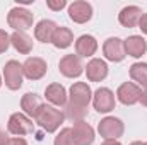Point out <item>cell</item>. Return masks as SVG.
Returning a JSON list of instances; mask_svg holds the SVG:
<instances>
[{"label": "cell", "mask_w": 147, "mask_h": 145, "mask_svg": "<svg viewBox=\"0 0 147 145\" xmlns=\"http://www.w3.org/2000/svg\"><path fill=\"white\" fill-rule=\"evenodd\" d=\"M130 77L132 80L137 82V85L140 89L147 91V63H142V62H137L130 67Z\"/></svg>", "instance_id": "obj_23"}, {"label": "cell", "mask_w": 147, "mask_h": 145, "mask_svg": "<svg viewBox=\"0 0 147 145\" xmlns=\"http://www.w3.org/2000/svg\"><path fill=\"white\" fill-rule=\"evenodd\" d=\"M9 46H10V36H9L3 29H0V53L7 51Z\"/></svg>", "instance_id": "obj_25"}, {"label": "cell", "mask_w": 147, "mask_h": 145, "mask_svg": "<svg viewBox=\"0 0 147 145\" xmlns=\"http://www.w3.org/2000/svg\"><path fill=\"white\" fill-rule=\"evenodd\" d=\"M7 145H28V142L22 137H14V138H9V144Z\"/></svg>", "instance_id": "obj_27"}, {"label": "cell", "mask_w": 147, "mask_h": 145, "mask_svg": "<svg viewBox=\"0 0 147 145\" xmlns=\"http://www.w3.org/2000/svg\"><path fill=\"white\" fill-rule=\"evenodd\" d=\"M33 21H34V15L24 7H12L9 10V15H7V24L14 31L24 33L26 29L33 28Z\"/></svg>", "instance_id": "obj_3"}, {"label": "cell", "mask_w": 147, "mask_h": 145, "mask_svg": "<svg viewBox=\"0 0 147 145\" xmlns=\"http://www.w3.org/2000/svg\"><path fill=\"white\" fill-rule=\"evenodd\" d=\"M144 145H147V142H146V144H144Z\"/></svg>", "instance_id": "obj_34"}, {"label": "cell", "mask_w": 147, "mask_h": 145, "mask_svg": "<svg viewBox=\"0 0 147 145\" xmlns=\"http://www.w3.org/2000/svg\"><path fill=\"white\" fill-rule=\"evenodd\" d=\"M125 44V53L134 58H140L147 51V41L142 36H130L123 41Z\"/></svg>", "instance_id": "obj_18"}, {"label": "cell", "mask_w": 147, "mask_h": 145, "mask_svg": "<svg viewBox=\"0 0 147 145\" xmlns=\"http://www.w3.org/2000/svg\"><path fill=\"white\" fill-rule=\"evenodd\" d=\"M96 51H98V41H96L94 36L82 34L80 38H77V41H75V53H77V56L89 58Z\"/></svg>", "instance_id": "obj_16"}, {"label": "cell", "mask_w": 147, "mask_h": 145, "mask_svg": "<svg viewBox=\"0 0 147 145\" xmlns=\"http://www.w3.org/2000/svg\"><path fill=\"white\" fill-rule=\"evenodd\" d=\"M48 70V65L43 58L39 56H29L24 63H22V72L24 77H28L29 80H39L45 77V73Z\"/></svg>", "instance_id": "obj_9"}, {"label": "cell", "mask_w": 147, "mask_h": 145, "mask_svg": "<svg viewBox=\"0 0 147 145\" xmlns=\"http://www.w3.org/2000/svg\"><path fill=\"white\" fill-rule=\"evenodd\" d=\"M22 79H24V72H22V65L16 60H9L3 67V80L5 85L10 91H17L22 87Z\"/></svg>", "instance_id": "obj_6"}, {"label": "cell", "mask_w": 147, "mask_h": 145, "mask_svg": "<svg viewBox=\"0 0 147 145\" xmlns=\"http://www.w3.org/2000/svg\"><path fill=\"white\" fill-rule=\"evenodd\" d=\"M10 44L19 51L21 55H29L33 51V38L28 36L22 31H14L10 34Z\"/></svg>", "instance_id": "obj_19"}, {"label": "cell", "mask_w": 147, "mask_h": 145, "mask_svg": "<svg viewBox=\"0 0 147 145\" xmlns=\"http://www.w3.org/2000/svg\"><path fill=\"white\" fill-rule=\"evenodd\" d=\"M58 70L63 77H69V79H75L79 77L80 73L84 72V67L80 63V56L77 55H65L60 63H58Z\"/></svg>", "instance_id": "obj_12"}, {"label": "cell", "mask_w": 147, "mask_h": 145, "mask_svg": "<svg viewBox=\"0 0 147 145\" xmlns=\"http://www.w3.org/2000/svg\"><path fill=\"white\" fill-rule=\"evenodd\" d=\"M86 75H87V79L91 82H101V80H105L106 75H108V65H106V62L101 60V58H92L87 63V67H86Z\"/></svg>", "instance_id": "obj_15"}, {"label": "cell", "mask_w": 147, "mask_h": 145, "mask_svg": "<svg viewBox=\"0 0 147 145\" xmlns=\"http://www.w3.org/2000/svg\"><path fill=\"white\" fill-rule=\"evenodd\" d=\"M140 103H142L144 106H147V91H144V94H142V99H140Z\"/></svg>", "instance_id": "obj_31"}, {"label": "cell", "mask_w": 147, "mask_h": 145, "mask_svg": "<svg viewBox=\"0 0 147 145\" xmlns=\"http://www.w3.org/2000/svg\"><path fill=\"white\" fill-rule=\"evenodd\" d=\"M46 5H48V9L58 12V10H62L63 7H67V2H65V0H48Z\"/></svg>", "instance_id": "obj_26"}, {"label": "cell", "mask_w": 147, "mask_h": 145, "mask_svg": "<svg viewBox=\"0 0 147 145\" xmlns=\"http://www.w3.org/2000/svg\"><path fill=\"white\" fill-rule=\"evenodd\" d=\"M0 85H2V77H0Z\"/></svg>", "instance_id": "obj_33"}, {"label": "cell", "mask_w": 147, "mask_h": 145, "mask_svg": "<svg viewBox=\"0 0 147 145\" xmlns=\"http://www.w3.org/2000/svg\"><path fill=\"white\" fill-rule=\"evenodd\" d=\"M139 28H140V31L144 34H147V14H142L140 21H139Z\"/></svg>", "instance_id": "obj_28"}, {"label": "cell", "mask_w": 147, "mask_h": 145, "mask_svg": "<svg viewBox=\"0 0 147 145\" xmlns=\"http://www.w3.org/2000/svg\"><path fill=\"white\" fill-rule=\"evenodd\" d=\"M92 106L98 113H110L115 109V94L108 87H99L92 92Z\"/></svg>", "instance_id": "obj_8"}, {"label": "cell", "mask_w": 147, "mask_h": 145, "mask_svg": "<svg viewBox=\"0 0 147 145\" xmlns=\"http://www.w3.org/2000/svg\"><path fill=\"white\" fill-rule=\"evenodd\" d=\"M74 43V33L65 28V26H57L55 33H53V38H51V44L58 50H65L69 48Z\"/></svg>", "instance_id": "obj_20"}, {"label": "cell", "mask_w": 147, "mask_h": 145, "mask_svg": "<svg viewBox=\"0 0 147 145\" xmlns=\"http://www.w3.org/2000/svg\"><path fill=\"white\" fill-rule=\"evenodd\" d=\"M92 101V91L86 82H75L70 87L69 101L63 106V116L75 121H82L87 114V106Z\"/></svg>", "instance_id": "obj_1"}, {"label": "cell", "mask_w": 147, "mask_h": 145, "mask_svg": "<svg viewBox=\"0 0 147 145\" xmlns=\"http://www.w3.org/2000/svg\"><path fill=\"white\" fill-rule=\"evenodd\" d=\"M130 145H144V144H142V142H132Z\"/></svg>", "instance_id": "obj_32"}, {"label": "cell", "mask_w": 147, "mask_h": 145, "mask_svg": "<svg viewBox=\"0 0 147 145\" xmlns=\"http://www.w3.org/2000/svg\"><path fill=\"white\" fill-rule=\"evenodd\" d=\"M39 106H41V101H39V97H38L34 92H28V94H24L22 99H21V108H22V111H24L26 116L34 118V116H36V111L39 109Z\"/></svg>", "instance_id": "obj_22"}, {"label": "cell", "mask_w": 147, "mask_h": 145, "mask_svg": "<svg viewBox=\"0 0 147 145\" xmlns=\"http://www.w3.org/2000/svg\"><path fill=\"white\" fill-rule=\"evenodd\" d=\"M53 145H75L74 144V138H72V130H70V128L60 130V133L55 137Z\"/></svg>", "instance_id": "obj_24"}, {"label": "cell", "mask_w": 147, "mask_h": 145, "mask_svg": "<svg viewBox=\"0 0 147 145\" xmlns=\"http://www.w3.org/2000/svg\"><path fill=\"white\" fill-rule=\"evenodd\" d=\"M7 130H9V133H12L16 137H22V135H28V133H31L34 130V123L24 113H14L9 118Z\"/></svg>", "instance_id": "obj_5"}, {"label": "cell", "mask_w": 147, "mask_h": 145, "mask_svg": "<svg viewBox=\"0 0 147 145\" xmlns=\"http://www.w3.org/2000/svg\"><path fill=\"white\" fill-rule=\"evenodd\" d=\"M72 130V138L75 145H92L94 142V128L86 123L84 119L82 121H75Z\"/></svg>", "instance_id": "obj_10"}, {"label": "cell", "mask_w": 147, "mask_h": 145, "mask_svg": "<svg viewBox=\"0 0 147 145\" xmlns=\"http://www.w3.org/2000/svg\"><path fill=\"white\" fill-rule=\"evenodd\" d=\"M69 17L77 24H84L92 17V5L84 0H77L69 5Z\"/></svg>", "instance_id": "obj_11"}, {"label": "cell", "mask_w": 147, "mask_h": 145, "mask_svg": "<svg viewBox=\"0 0 147 145\" xmlns=\"http://www.w3.org/2000/svg\"><path fill=\"white\" fill-rule=\"evenodd\" d=\"M142 94H144V91H142L137 84H134V82H125V84H121V85L118 87V91H116L118 101H120L121 104H125V106H132V104L140 103Z\"/></svg>", "instance_id": "obj_7"}, {"label": "cell", "mask_w": 147, "mask_h": 145, "mask_svg": "<svg viewBox=\"0 0 147 145\" xmlns=\"http://www.w3.org/2000/svg\"><path fill=\"white\" fill-rule=\"evenodd\" d=\"M57 29V24L50 19H43L39 21L34 28V38L41 43H51V38H53V33Z\"/></svg>", "instance_id": "obj_21"}, {"label": "cell", "mask_w": 147, "mask_h": 145, "mask_svg": "<svg viewBox=\"0 0 147 145\" xmlns=\"http://www.w3.org/2000/svg\"><path fill=\"white\" fill-rule=\"evenodd\" d=\"M45 96L46 99L53 104V106H65L67 101H69V96H67V91L62 84H50L46 89H45Z\"/></svg>", "instance_id": "obj_17"}, {"label": "cell", "mask_w": 147, "mask_h": 145, "mask_svg": "<svg viewBox=\"0 0 147 145\" xmlns=\"http://www.w3.org/2000/svg\"><path fill=\"white\" fill-rule=\"evenodd\" d=\"M142 17V9L137 5H127L120 10L118 21L123 28H135L139 26V21Z\"/></svg>", "instance_id": "obj_14"}, {"label": "cell", "mask_w": 147, "mask_h": 145, "mask_svg": "<svg viewBox=\"0 0 147 145\" xmlns=\"http://www.w3.org/2000/svg\"><path fill=\"white\" fill-rule=\"evenodd\" d=\"M65 116L60 109H57L51 104H41L39 109L36 111L34 121L46 132V133H53L60 128V125L63 123Z\"/></svg>", "instance_id": "obj_2"}, {"label": "cell", "mask_w": 147, "mask_h": 145, "mask_svg": "<svg viewBox=\"0 0 147 145\" xmlns=\"http://www.w3.org/2000/svg\"><path fill=\"white\" fill-rule=\"evenodd\" d=\"M103 53H105L106 60H110V62H121L127 56L123 39H120V38H108L105 41V44H103Z\"/></svg>", "instance_id": "obj_13"}, {"label": "cell", "mask_w": 147, "mask_h": 145, "mask_svg": "<svg viewBox=\"0 0 147 145\" xmlns=\"http://www.w3.org/2000/svg\"><path fill=\"white\" fill-rule=\"evenodd\" d=\"M9 144V137L5 135L3 130H0V145H7Z\"/></svg>", "instance_id": "obj_29"}, {"label": "cell", "mask_w": 147, "mask_h": 145, "mask_svg": "<svg viewBox=\"0 0 147 145\" xmlns=\"http://www.w3.org/2000/svg\"><path fill=\"white\" fill-rule=\"evenodd\" d=\"M98 132L99 135L105 138V140H118L123 132H125V126L121 123L120 118H115V116H106L99 121L98 125Z\"/></svg>", "instance_id": "obj_4"}, {"label": "cell", "mask_w": 147, "mask_h": 145, "mask_svg": "<svg viewBox=\"0 0 147 145\" xmlns=\"http://www.w3.org/2000/svg\"><path fill=\"white\" fill-rule=\"evenodd\" d=\"M101 145H121V144H120L118 140H105Z\"/></svg>", "instance_id": "obj_30"}]
</instances>
